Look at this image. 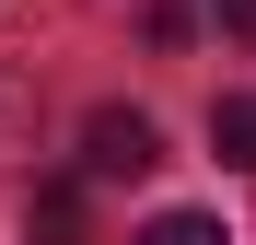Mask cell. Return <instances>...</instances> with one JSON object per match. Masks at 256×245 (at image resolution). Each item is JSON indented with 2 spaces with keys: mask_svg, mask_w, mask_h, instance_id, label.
<instances>
[{
  "mask_svg": "<svg viewBox=\"0 0 256 245\" xmlns=\"http://www.w3.org/2000/svg\"><path fill=\"white\" fill-rule=\"evenodd\" d=\"M82 163H94V175H152V163H163V129L140 105H105L94 129H82Z\"/></svg>",
  "mask_w": 256,
  "mask_h": 245,
  "instance_id": "1",
  "label": "cell"
},
{
  "mask_svg": "<svg viewBox=\"0 0 256 245\" xmlns=\"http://www.w3.org/2000/svg\"><path fill=\"white\" fill-rule=\"evenodd\" d=\"M210 152H222L233 175H256V94H222V105H210Z\"/></svg>",
  "mask_w": 256,
  "mask_h": 245,
  "instance_id": "2",
  "label": "cell"
},
{
  "mask_svg": "<svg viewBox=\"0 0 256 245\" xmlns=\"http://www.w3.org/2000/svg\"><path fill=\"white\" fill-rule=\"evenodd\" d=\"M24 245H82V198H70V187H47V198L24 210Z\"/></svg>",
  "mask_w": 256,
  "mask_h": 245,
  "instance_id": "3",
  "label": "cell"
},
{
  "mask_svg": "<svg viewBox=\"0 0 256 245\" xmlns=\"http://www.w3.org/2000/svg\"><path fill=\"white\" fill-rule=\"evenodd\" d=\"M140 245H233L210 210H163V222H140Z\"/></svg>",
  "mask_w": 256,
  "mask_h": 245,
  "instance_id": "4",
  "label": "cell"
},
{
  "mask_svg": "<svg viewBox=\"0 0 256 245\" xmlns=\"http://www.w3.org/2000/svg\"><path fill=\"white\" fill-rule=\"evenodd\" d=\"M222 35H233V47H256V0H222Z\"/></svg>",
  "mask_w": 256,
  "mask_h": 245,
  "instance_id": "5",
  "label": "cell"
}]
</instances>
